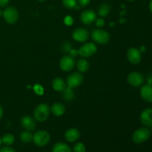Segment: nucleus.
Listing matches in <instances>:
<instances>
[{
	"mask_svg": "<svg viewBox=\"0 0 152 152\" xmlns=\"http://www.w3.org/2000/svg\"><path fill=\"white\" fill-rule=\"evenodd\" d=\"M50 112L49 105L46 103H41L37 105L34 111V117L39 122H44L48 118Z\"/></svg>",
	"mask_w": 152,
	"mask_h": 152,
	"instance_id": "nucleus-1",
	"label": "nucleus"
},
{
	"mask_svg": "<svg viewBox=\"0 0 152 152\" xmlns=\"http://www.w3.org/2000/svg\"><path fill=\"white\" fill-rule=\"evenodd\" d=\"M34 144L39 147H44L50 142V134L46 131H38L33 135Z\"/></svg>",
	"mask_w": 152,
	"mask_h": 152,
	"instance_id": "nucleus-2",
	"label": "nucleus"
},
{
	"mask_svg": "<svg viewBox=\"0 0 152 152\" xmlns=\"http://www.w3.org/2000/svg\"><path fill=\"white\" fill-rule=\"evenodd\" d=\"M151 135V132L147 128H140L134 132L132 135V140L137 144L145 142L148 140Z\"/></svg>",
	"mask_w": 152,
	"mask_h": 152,
	"instance_id": "nucleus-3",
	"label": "nucleus"
},
{
	"mask_svg": "<svg viewBox=\"0 0 152 152\" xmlns=\"http://www.w3.org/2000/svg\"><path fill=\"white\" fill-rule=\"evenodd\" d=\"M91 38L94 42L100 45L106 44L110 40V35L107 31L102 29H96L92 31Z\"/></svg>",
	"mask_w": 152,
	"mask_h": 152,
	"instance_id": "nucleus-4",
	"label": "nucleus"
},
{
	"mask_svg": "<svg viewBox=\"0 0 152 152\" xmlns=\"http://www.w3.org/2000/svg\"><path fill=\"white\" fill-rule=\"evenodd\" d=\"M2 16L4 20L8 24H15L19 19V12L15 7H8L2 12Z\"/></svg>",
	"mask_w": 152,
	"mask_h": 152,
	"instance_id": "nucleus-5",
	"label": "nucleus"
},
{
	"mask_svg": "<svg viewBox=\"0 0 152 152\" xmlns=\"http://www.w3.org/2000/svg\"><path fill=\"white\" fill-rule=\"evenodd\" d=\"M96 50H97V48H96V45L94 43L88 42L80 48L78 50V53L83 57L87 58L95 54Z\"/></svg>",
	"mask_w": 152,
	"mask_h": 152,
	"instance_id": "nucleus-6",
	"label": "nucleus"
},
{
	"mask_svg": "<svg viewBox=\"0 0 152 152\" xmlns=\"http://www.w3.org/2000/svg\"><path fill=\"white\" fill-rule=\"evenodd\" d=\"M84 77L80 72H74L70 74L67 78V85L68 87L71 88H75L79 87L83 83Z\"/></svg>",
	"mask_w": 152,
	"mask_h": 152,
	"instance_id": "nucleus-7",
	"label": "nucleus"
},
{
	"mask_svg": "<svg viewBox=\"0 0 152 152\" xmlns=\"http://www.w3.org/2000/svg\"><path fill=\"white\" fill-rule=\"evenodd\" d=\"M75 66V60L71 56H65L61 59L59 62V67L64 71H71Z\"/></svg>",
	"mask_w": 152,
	"mask_h": 152,
	"instance_id": "nucleus-8",
	"label": "nucleus"
},
{
	"mask_svg": "<svg viewBox=\"0 0 152 152\" xmlns=\"http://www.w3.org/2000/svg\"><path fill=\"white\" fill-rule=\"evenodd\" d=\"M128 83L129 85L134 87H139L143 83V76L139 72H132L129 74L127 78Z\"/></svg>",
	"mask_w": 152,
	"mask_h": 152,
	"instance_id": "nucleus-9",
	"label": "nucleus"
},
{
	"mask_svg": "<svg viewBox=\"0 0 152 152\" xmlns=\"http://www.w3.org/2000/svg\"><path fill=\"white\" fill-rule=\"evenodd\" d=\"M127 58L129 62L132 64H139L142 59V55L141 52L139 49L135 48H131L127 51Z\"/></svg>",
	"mask_w": 152,
	"mask_h": 152,
	"instance_id": "nucleus-10",
	"label": "nucleus"
},
{
	"mask_svg": "<svg viewBox=\"0 0 152 152\" xmlns=\"http://www.w3.org/2000/svg\"><path fill=\"white\" fill-rule=\"evenodd\" d=\"M96 14L95 13L94 10H86L83 12H82L81 15H80V20L82 22H83L86 25H89L91 24L96 20Z\"/></svg>",
	"mask_w": 152,
	"mask_h": 152,
	"instance_id": "nucleus-11",
	"label": "nucleus"
},
{
	"mask_svg": "<svg viewBox=\"0 0 152 152\" xmlns=\"http://www.w3.org/2000/svg\"><path fill=\"white\" fill-rule=\"evenodd\" d=\"M140 122L145 127L152 126V108H145L140 115Z\"/></svg>",
	"mask_w": 152,
	"mask_h": 152,
	"instance_id": "nucleus-12",
	"label": "nucleus"
},
{
	"mask_svg": "<svg viewBox=\"0 0 152 152\" xmlns=\"http://www.w3.org/2000/svg\"><path fill=\"white\" fill-rule=\"evenodd\" d=\"M72 37L73 39L77 42H86L88 38V32L85 28H78L74 30Z\"/></svg>",
	"mask_w": 152,
	"mask_h": 152,
	"instance_id": "nucleus-13",
	"label": "nucleus"
},
{
	"mask_svg": "<svg viewBox=\"0 0 152 152\" xmlns=\"http://www.w3.org/2000/svg\"><path fill=\"white\" fill-rule=\"evenodd\" d=\"M21 126L26 131L31 132V131H34L35 129L37 124H36L35 120L32 117L25 116L21 120Z\"/></svg>",
	"mask_w": 152,
	"mask_h": 152,
	"instance_id": "nucleus-14",
	"label": "nucleus"
},
{
	"mask_svg": "<svg viewBox=\"0 0 152 152\" xmlns=\"http://www.w3.org/2000/svg\"><path fill=\"white\" fill-rule=\"evenodd\" d=\"M65 139L68 142H74L78 140L79 138L80 137V131L75 128H71L68 129L65 133Z\"/></svg>",
	"mask_w": 152,
	"mask_h": 152,
	"instance_id": "nucleus-15",
	"label": "nucleus"
},
{
	"mask_svg": "<svg viewBox=\"0 0 152 152\" xmlns=\"http://www.w3.org/2000/svg\"><path fill=\"white\" fill-rule=\"evenodd\" d=\"M140 95L142 99L148 102H152V86L145 85L140 89Z\"/></svg>",
	"mask_w": 152,
	"mask_h": 152,
	"instance_id": "nucleus-16",
	"label": "nucleus"
},
{
	"mask_svg": "<svg viewBox=\"0 0 152 152\" xmlns=\"http://www.w3.org/2000/svg\"><path fill=\"white\" fill-rule=\"evenodd\" d=\"M50 111L53 115L56 116V117H60L65 114V107L61 102H55L52 105L51 108H50Z\"/></svg>",
	"mask_w": 152,
	"mask_h": 152,
	"instance_id": "nucleus-17",
	"label": "nucleus"
},
{
	"mask_svg": "<svg viewBox=\"0 0 152 152\" xmlns=\"http://www.w3.org/2000/svg\"><path fill=\"white\" fill-rule=\"evenodd\" d=\"M52 87L56 91L62 92L66 88V83L62 78H56L52 82Z\"/></svg>",
	"mask_w": 152,
	"mask_h": 152,
	"instance_id": "nucleus-18",
	"label": "nucleus"
},
{
	"mask_svg": "<svg viewBox=\"0 0 152 152\" xmlns=\"http://www.w3.org/2000/svg\"><path fill=\"white\" fill-rule=\"evenodd\" d=\"M52 152H71V149L68 144L59 142L53 145Z\"/></svg>",
	"mask_w": 152,
	"mask_h": 152,
	"instance_id": "nucleus-19",
	"label": "nucleus"
},
{
	"mask_svg": "<svg viewBox=\"0 0 152 152\" xmlns=\"http://www.w3.org/2000/svg\"><path fill=\"white\" fill-rule=\"evenodd\" d=\"M77 68L80 72H87L89 70V68H90V64H89L88 61L86 60V59H81L77 62Z\"/></svg>",
	"mask_w": 152,
	"mask_h": 152,
	"instance_id": "nucleus-20",
	"label": "nucleus"
},
{
	"mask_svg": "<svg viewBox=\"0 0 152 152\" xmlns=\"http://www.w3.org/2000/svg\"><path fill=\"white\" fill-rule=\"evenodd\" d=\"M111 12V6L108 4H102L98 8V14L102 17H105Z\"/></svg>",
	"mask_w": 152,
	"mask_h": 152,
	"instance_id": "nucleus-21",
	"label": "nucleus"
},
{
	"mask_svg": "<svg viewBox=\"0 0 152 152\" xmlns=\"http://www.w3.org/2000/svg\"><path fill=\"white\" fill-rule=\"evenodd\" d=\"M15 141V137L12 134H5L4 135H3V137H1V142L2 143H4V145L8 146V145H12V144Z\"/></svg>",
	"mask_w": 152,
	"mask_h": 152,
	"instance_id": "nucleus-22",
	"label": "nucleus"
},
{
	"mask_svg": "<svg viewBox=\"0 0 152 152\" xmlns=\"http://www.w3.org/2000/svg\"><path fill=\"white\" fill-rule=\"evenodd\" d=\"M20 140L22 142L28 143L33 140V134L29 131H25L20 134Z\"/></svg>",
	"mask_w": 152,
	"mask_h": 152,
	"instance_id": "nucleus-23",
	"label": "nucleus"
},
{
	"mask_svg": "<svg viewBox=\"0 0 152 152\" xmlns=\"http://www.w3.org/2000/svg\"><path fill=\"white\" fill-rule=\"evenodd\" d=\"M62 92H63V97L65 98L66 100H72L74 98V91H72V88H71L66 87V88H65Z\"/></svg>",
	"mask_w": 152,
	"mask_h": 152,
	"instance_id": "nucleus-24",
	"label": "nucleus"
},
{
	"mask_svg": "<svg viewBox=\"0 0 152 152\" xmlns=\"http://www.w3.org/2000/svg\"><path fill=\"white\" fill-rule=\"evenodd\" d=\"M62 4L65 7L68 9H72L77 6V0H62Z\"/></svg>",
	"mask_w": 152,
	"mask_h": 152,
	"instance_id": "nucleus-25",
	"label": "nucleus"
},
{
	"mask_svg": "<svg viewBox=\"0 0 152 152\" xmlns=\"http://www.w3.org/2000/svg\"><path fill=\"white\" fill-rule=\"evenodd\" d=\"M74 152H86V148L83 142H77L74 145Z\"/></svg>",
	"mask_w": 152,
	"mask_h": 152,
	"instance_id": "nucleus-26",
	"label": "nucleus"
},
{
	"mask_svg": "<svg viewBox=\"0 0 152 152\" xmlns=\"http://www.w3.org/2000/svg\"><path fill=\"white\" fill-rule=\"evenodd\" d=\"M79 4H80V7H86L87 5H88L91 2V0H78Z\"/></svg>",
	"mask_w": 152,
	"mask_h": 152,
	"instance_id": "nucleus-27",
	"label": "nucleus"
},
{
	"mask_svg": "<svg viewBox=\"0 0 152 152\" xmlns=\"http://www.w3.org/2000/svg\"><path fill=\"white\" fill-rule=\"evenodd\" d=\"M34 91H35L36 93L39 95L42 94H43V88L41 86H39V85L35 86V87H34Z\"/></svg>",
	"mask_w": 152,
	"mask_h": 152,
	"instance_id": "nucleus-28",
	"label": "nucleus"
},
{
	"mask_svg": "<svg viewBox=\"0 0 152 152\" xmlns=\"http://www.w3.org/2000/svg\"><path fill=\"white\" fill-rule=\"evenodd\" d=\"M64 22L67 25H71L73 24V19L71 16H67L64 19Z\"/></svg>",
	"mask_w": 152,
	"mask_h": 152,
	"instance_id": "nucleus-29",
	"label": "nucleus"
},
{
	"mask_svg": "<svg viewBox=\"0 0 152 152\" xmlns=\"http://www.w3.org/2000/svg\"><path fill=\"white\" fill-rule=\"evenodd\" d=\"M96 25L97 27H99V28H102V27H103L104 25H105V21H104V19H102V18H99V19H96Z\"/></svg>",
	"mask_w": 152,
	"mask_h": 152,
	"instance_id": "nucleus-30",
	"label": "nucleus"
},
{
	"mask_svg": "<svg viewBox=\"0 0 152 152\" xmlns=\"http://www.w3.org/2000/svg\"><path fill=\"white\" fill-rule=\"evenodd\" d=\"M0 152H16V151L9 146H4L0 149Z\"/></svg>",
	"mask_w": 152,
	"mask_h": 152,
	"instance_id": "nucleus-31",
	"label": "nucleus"
},
{
	"mask_svg": "<svg viewBox=\"0 0 152 152\" xmlns=\"http://www.w3.org/2000/svg\"><path fill=\"white\" fill-rule=\"evenodd\" d=\"M10 2V0H0V7H5Z\"/></svg>",
	"mask_w": 152,
	"mask_h": 152,
	"instance_id": "nucleus-32",
	"label": "nucleus"
},
{
	"mask_svg": "<svg viewBox=\"0 0 152 152\" xmlns=\"http://www.w3.org/2000/svg\"><path fill=\"white\" fill-rule=\"evenodd\" d=\"M70 56H71L72 57H74V56H77V54H79L78 53V50H75V49H71V50H70Z\"/></svg>",
	"mask_w": 152,
	"mask_h": 152,
	"instance_id": "nucleus-33",
	"label": "nucleus"
},
{
	"mask_svg": "<svg viewBox=\"0 0 152 152\" xmlns=\"http://www.w3.org/2000/svg\"><path fill=\"white\" fill-rule=\"evenodd\" d=\"M2 116H3V108H2V107L0 105V120L1 119Z\"/></svg>",
	"mask_w": 152,
	"mask_h": 152,
	"instance_id": "nucleus-34",
	"label": "nucleus"
},
{
	"mask_svg": "<svg viewBox=\"0 0 152 152\" xmlns=\"http://www.w3.org/2000/svg\"><path fill=\"white\" fill-rule=\"evenodd\" d=\"M145 50V48L144 47V46H142V47L140 48V52H144Z\"/></svg>",
	"mask_w": 152,
	"mask_h": 152,
	"instance_id": "nucleus-35",
	"label": "nucleus"
},
{
	"mask_svg": "<svg viewBox=\"0 0 152 152\" xmlns=\"http://www.w3.org/2000/svg\"><path fill=\"white\" fill-rule=\"evenodd\" d=\"M149 9L152 13V0H151V1H150V3H149Z\"/></svg>",
	"mask_w": 152,
	"mask_h": 152,
	"instance_id": "nucleus-36",
	"label": "nucleus"
},
{
	"mask_svg": "<svg viewBox=\"0 0 152 152\" xmlns=\"http://www.w3.org/2000/svg\"><path fill=\"white\" fill-rule=\"evenodd\" d=\"M2 12H3L2 10H1V9H0V17H1V16H2Z\"/></svg>",
	"mask_w": 152,
	"mask_h": 152,
	"instance_id": "nucleus-37",
	"label": "nucleus"
},
{
	"mask_svg": "<svg viewBox=\"0 0 152 152\" xmlns=\"http://www.w3.org/2000/svg\"><path fill=\"white\" fill-rule=\"evenodd\" d=\"M1 143H2V142H1V137H0V146H1Z\"/></svg>",
	"mask_w": 152,
	"mask_h": 152,
	"instance_id": "nucleus-38",
	"label": "nucleus"
},
{
	"mask_svg": "<svg viewBox=\"0 0 152 152\" xmlns=\"http://www.w3.org/2000/svg\"><path fill=\"white\" fill-rule=\"evenodd\" d=\"M38 1H45V0H38Z\"/></svg>",
	"mask_w": 152,
	"mask_h": 152,
	"instance_id": "nucleus-39",
	"label": "nucleus"
},
{
	"mask_svg": "<svg viewBox=\"0 0 152 152\" xmlns=\"http://www.w3.org/2000/svg\"><path fill=\"white\" fill-rule=\"evenodd\" d=\"M127 1H134V0H127Z\"/></svg>",
	"mask_w": 152,
	"mask_h": 152,
	"instance_id": "nucleus-40",
	"label": "nucleus"
},
{
	"mask_svg": "<svg viewBox=\"0 0 152 152\" xmlns=\"http://www.w3.org/2000/svg\"><path fill=\"white\" fill-rule=\"evenodd\" d=\"M151 132V133L152 134V126H151V132Z\"/></svg>",
	"mask_w": 152,
	"mask_h": 152,
	"instance_id": "nucleus-41",
	"label": "nucleus"
}]
</instances>
